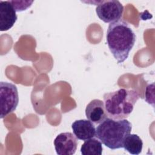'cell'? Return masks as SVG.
Masks as SVG:
<instances>
[{
  "mask_svg": "<svg viewBox=\"0 0 155 155\" xmlns=\"http://www.w3.org/2000/svg\"><path fill=\"white\" fill-rule=\"evenodd\" d=\"M102 150V142L93 137L85 140L81 148L83 155H101Z\"/></svg>",
  "mask_w": 155,
  "mask_h": 155,
  "instance_id": "8fae6325",
  "label": "cell"
},
{
  "mask_svg": "<svg viewBox=\"0 0 155 155\" xmlns=\"http://www.w3.org/2000/svg\"><path fill=\"white\" fill-rule=\"evenodd\" d=\"M1 119L13 112L19 102V95L17 87L7 82H0Z\"/></svg>",
  "mask_w": 155,
  "mask_h": 155,
  "instance_id": "277c9868",
  "label": "cell"
},
{
  "mask_svg": "<svg viewBox=\"0 0 155 155\" xmlns=\"http://www.w3.org/2000/svg\"><path fill=\"white\" fill-rule=\"evenodd\" d=\"M16 10L10 1H0V30L10 29L17 20Z\"/></svg>",
  "mask_w": 155,
  "mask_h": 155,
  "instance_id": "52a82bcc",
  "label": "cell"
},
{
  "mask_svg": "<svg viewBox=\"0 0 155 155\" xmlns=\"http://www.w3.org/2000/svg\"><path fill=\"white\" fill-rule=\"evenodd\" d=\"M136 36L129 24L119 20L109 24L106 35L108 47L118 64L123 63L133 48Z\"/></svg>",
  "mask_w": 155,
  "mask_h": 155,
  "instance_id": "6da1fadb",
  "label": "cell"
},
{
  "mask_svg": "<svg viewBox=\"0 0 155 155\" xmlns=\"http://www.w3.org/2000/svg\"><path fill=\"white\" fill-rule=\"evenodd\" d=\"M71 128L78 139L85 141L95 136V126L89 120H76L72 124Z\"/></svg>",
  "mask_w": 155,
  "mask_h": 155,
  "instance_id": "9c48e42d",
  "label": "cell"
},
{
  "mask_svg": "<svg viewBox=\"0 0 155 155\" xmlns=\"http://www.w3.org/2000/svg\"><path fill=\"white\" fill-rule=\"evenodd\" d=\"M78 141L71 133L65 132L58 134L54 140V148L58 155H72L76 151Z\"/></svg>",
  "mask_w": 155,
  "mask_h": 155,
  "instance_id": "8992f818",
  "label": "cell"
},
{
  "mask_svg": "<svg viewBox=\"0 0 155 155\" xmlns=\"http://www.w3.org/2000/svg\"><path fill=\"white\" fill-rule=\"evenodd\" d=\"M85 115L94 124L101 123L107 117L104 102L97 99L91 101L86 107Z\"/></svg>",
  "mask_w": 155,
  "mask_h": 155,
  "instance_id": "ba28073f",
  "label": "cell"
},
{
  "mask_svg": "<svg viewBox=\"0 0 155 155\" xmlns=\"http://www.w3.org/2000/svg\"><path fill=\"white\" fill-rule=\"evenodd\" d=\"M96 12L99 18L105 23L120 20L124 12L122 4L116 0L97 1Z\"/></svg>",
  "mask_w": 155,
  "mask_h": 155,
  "instance_id": "5b68a950",
  "label": "cell"
},
{
  "mask_svg": "<svg viewBox=\"0 0 155 155\" xmlns=\"http://www.w3.org/2000/svg\"><path fill=\"white\" fill-rule=\"evenodd\" d=\"M16 12H22L27 10L31 5L33 2L31 1H10Z\"/></svg>",
  "mask_w": 155,
  "mask_h": 155,
  "instance_id": "7c38bea8",
  "label": "cell"
},
{
  "mask_svg": "<svg viewBox=\"0 0 155 155\" xmlns=\"http://www.w3.org/2000/svg\"><path fill=\"white\" fill-rule=\"evenodd\" d=\"M103 98L107 116L113 119H123L133 111L139 95L134 90L120 88L105 93Z\"/></svg>",
  "mask_w": 155,
  "mask_h": 155,
  "instance_id": "3957f363",
  "label": "cell"
},
{
  "mask_svg": "<svg viewBox=\"0 0 155 155\" xmlns=\"http://www.w3.org/2000/svg\"><path fill=\"white\" fill-rule=\"evenodd\" d=\"M131 130L132 125L126 119L107 117L97 126L95 137L105 146L114 150L123 148L124 140Z\"/></svg>",
  "mask_w": 155,
  "mask_h": 155,
  "instance_id": "7a4b0ae2",
  "label": "cell"
},
{
  "mask_svg": "<svg viewBox=\"0 0 155 155\" xmlns=\"http://www.w3.org/2000/svg\"><path fill=\"white\" fill-rule=\"evenodd\" d=\"M143 147V142L136 134H129L124 140L123 148L129 153L134 155L139 154Z\"/></svg>",
  "mask_w": 155,
  "mask_h": 155,
  "instance_id": "30bf717a",
  "label": "cell"
}]
</instances>
